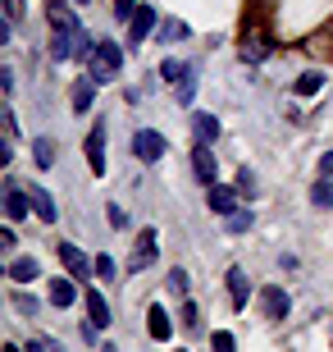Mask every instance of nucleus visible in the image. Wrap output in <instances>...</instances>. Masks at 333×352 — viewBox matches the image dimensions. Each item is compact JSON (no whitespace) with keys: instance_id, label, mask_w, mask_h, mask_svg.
I'll use <instances>...</instances> for the list:
<instances>
[{"instance_id":"6","label":"nucleus","mask_w":333,"mask_h":352,"mask_svg":"<svg viewBox=\"0 0 333 352\" xmlns=\"http://www.w3.org/2000/svg\"><path fill=\"white\" fill-rule=\"evenodd\" d=\"M260 311H265L269 320H283V316H288V293H283L279 284L260 288Z\"/></svg>"},{"instance_id":"7","label":"nucleus","mask_w":333,"mask_h":352,"mask_svg":"<svg viewBox=\"0 0 333 352\" xmlns=\"http://www.w3.org/2000/svg\"><path fill=\"white\" fill-rule=\"evenodd\" d=\"M87 165L91 174H105V124H96L87 133Z\"/></svg>"},{"instance_id":"20","label":"nucleus","mask_w":333,"mask_h":352,"mask_svg":"<svg viewBox=\"0 0 333 352\" xmlns=\"http://www.w3.org/2000/svg\"><path fill=\"white\" fill-rule=\"evenodd\" d=\"M32 156H37V165H41V170H46V165H55V142H51V138H37Z\"/></svg>"},{"instance_id":"21","label":"nucleus","mask_w":333,"mask_h":352,"mask_svg":"<svg viewBox=\"0 0 333 352\" xmlns=\"http://www.w3.org/2000/svg\"><path fill=\"white\" fill-rule=\"evenodd\" d=\"M310 201H315V206H333V179L315 183V188H310Z\"/></svg>"},{"instance_id":"35","label":"nucleus","mask_w":333,"mask_h":352,"mask_svg":"<svg viewBox=\"0 0 333 352\" xmlns=\"http://www.w3.org/2000/svg\"><path fill=\"white\" fill-rule=\"evenodd\" d=\"M78 5H82V0H78Z\"/></svg>"},{"instance_id":"34","label":"nucleus","mask_w":333,"mask_h":352,"mask_svg":"<svg viewBox=\"0 0 333 352\" xmlns=\"http://www.w3.org/2000/svg\"><path fill=\"white\" fill-rule=\"evenodd\" d=\"M5 352H19V348H14V343H5Z\"/></svg>"},{"instance_id":"18","label":"nucleus","mask_w":333,"mask_h":352,"mask_svg":"<svg viewBox=\"0 0 333 352\" xmlns=\"http://www.w3.org/2000/svg\"><path fill=\"white\" fill-rule=\"evenodd\" d=\"M32 210H37L46 224H55V201H51V192H46V188H37V192H32Z\"/></svg>"},{"instance_id":"24","label":"nucleus","mask_w":333,"mask_h":352,"mask_svg":"<svg viewBox=\"0 0 333 352\" xmlns=\"http://www.w3.org/2000/svg\"><path fill=\"white\" fill-rule=\"evenodd\" d=\"M179 37H187V23H179V19H169V23L160 28V41H179Z\"/></svg>"},{"instance_id":"3","label":"nucleus","mask_w":333,"mask_h":352,"mask_svg":"<svg viewBox=\"0 0 333 352\" xmlns=\"http://www.w3.org/2000/svg\"><path fill=\"white\" fill-rule=\"evenodd\" d=\"M60 261H65V270L73 274L78 284H82L87 274H96V265H91L87 256H82V248H73V243H60Z\"/></svg>"},{"instance_id":"5","label":"nucleus","mask_w":333,"mask_h":352,"mask_svg":"<svg viewBox=\"0 0 333 352\" xmlns=\"http://www.w3.org/2000/svg\"><path fill=\"white\" fill-rule=\"evenodd\" d=\"M151 32H155V10L151 5H137V14L128 19V41L137 46V41H146Z\"/></svg>"},{"instance_id":"33","label":"nucleus","mask_w":333,"mask_h":352,"mask_svg":"<svg viewBox=\"0 0 333 352\" xmlns=\"http://www.w3.org/2000/svg\"><path fill=\"white\" fill-rule=\"evenodd\" d=\"M27 352H46V348H41V343H37V339H32V343H27Z\"/></svg>"},{"instance_id":"22","label":"nucleus","mask_w":333,"mask_h":352,"mask_svg":"<svg viewBox=\"0 0 333 352\" xmlns=\"http://www.w3.org/2000/svg\"><path fill=\"white\" fill-rule=\"evenodd\" d=\"M242 55H246V60H265V55H269V41L265 37H246Z\"/></svg>"},{"instance_id":"30","label":"nucleus","mask_w":333,"mask_h":352,"mask_svg":"<svg viewBox=\"0 0 333 352\" xmlns=\"http://www.w3.org/2000/svg\"><path fill=\"white\" fill-rule=\"evenodd\" d=\"M14 302H19V311H23V316H32V311H37V302L27 298V293H14Z\"/></svg>"},{"instance_id":"10","label":"nucleus","mask_w":333,"mask_h":352,"mask_svg":"<svg viewBox=\"0 0 333 352\" xmlns=\"http://www.w3.org/2000/svg\"><path fill=\"white\" fill-rule=\"evenodd\" d=\"M46 298H51L55 307H73V302H78V279H73V274H69V279H55Z\"/></svg>"},{"instance_id":"32","label":"nucleus","mask_w":333,"mask_h":352,"mask_svg":"<svg viewBox=\"0 0 333 352\" xmlns=\"http://www.w3.org/2000/svg\"><path fill=\"white\" fill-rule=\"evenodd\" d=\"M320 179H333V151H329V156H320Z\"/></svg>"},{"instance_id":"15","label":"nucleus","mask_w":333,"mask_h":352,"mask_svg":"<svg viewBox=\"0 0 333 352\" xmlns=\"http://www.w3.org/2000/svg\"><path fill=\"white\" fill-rule=\"evenodd\" d=\"M37 256H19V261H10V279L14 284H32V279H37Z\"/></svg>"},{"instance_id":"12","label":"nucleus","mask_w":333,"mask_h":352,"mask_svg":"<svg viewBox=\"0 0 333 352\" xmlns=\"http://www.w3.org/2000/svg\"><path fill=\"white\" fill-rule=\"evenodd\" d=\"M229 293H233V307H238V311H242L246 302H251V284H246V274L238 270V265L229 270Z\"/></svg>"},{"instance_id":"17","label":"nucleus","mask_w":333,"mask_h":352,"mask_svg":"<svg viewBox=\"0 0 333 352\" xmlns=\"http://www.w3.org/2000/svg\"><path fill=\"white\" fill-rule=\"evenodd\" d=\"M146 325H151V339H169V311L165 307H151L146 311Z\"/></svg>"},{"instance_id":"26","label":"nucleus","mask_w":333,"mask_h":352,"mask_svg":"<svg viewBox=\"0 0 333 352\" xmlns=\"http://www.w3.org/2000/svg\"><path fill=\"white\" fill-rule=\"evenodd\" d=\"M210 348H215V352H238V348H233V334H229V329H219L215 339H210Z\"/></svg>"},{"instance_id":"4","label":"nucleus","mask_w":333,"mask_h":352,"mask_svg":"<svg viewBox=\"0 0 333 352\" xmlns=\"http://www.w3.org/2000/svg\"><path fill=\"white\" fill-rule=\"evenodd\" d=\"M192 174L205 183V188L219 179V165H215V156H210V142H196L192 146Z\"/></svg>"},{"instance_id":"8","label":"nucleus","mask_w":333,"mask_h":352,"mask_svg":"<svg viewBox=\"0 0 333 352\" xmlns=\"http://www.w3.org/2000/svg\"><path fill=\"white\" fill-rule=\"evenodd\" d=\"M205 201H210L215 215H233V210H238V192L224 188V183H210V197H205Z\"/></svg>"},{"instance_id":"27","label":"nucleus","mask_w":333,"mask_h":352,"mask_svg":"<svg viewBox=\"0 0 333 352\" xmlns=\"http://www.w3.org/2000/svg\"><path fill=\"white\" fill-rule=\"evenodd\" d=\"M96 279H115V261H110V256H96Z\"/></svg>"},{"instance_id":"25","label":"nucleus","mask_w":333,"mask_h":352,"mask_svg":"<svg viewBox=\"0 0 333 352\" xmlns=\"http://www.w3.org/2000/svg\"><path fill=\"white\" fill-rule=\"evenodd\" d=\"M160 74H165L169 82H179V78H187V69H183L179 60H165V65H160Z\"/></svg>"},{"instance_id":"31","label":"nucleus","mask_w":333,"mask_h":352,"mask_svg":"<svg viewBox=\"0 0 333 352\" xmlns=\"http://www.w3.org/2000/svg\"><path fill=\"white\" fill-rule=\"evenodd\" d=\"M5 14H10V23H19V19H23V0H10V10H5Z\"/></svg>"},{"instance_id":"1","label":"nucleus","mask_w":333,"mask_h":352,"mask_svg":"<svg viewBox=\"0 0 333 352\" xmlns=\"http://www.w3.org/2000/svg\"><path fill=\"white\" fill-rule=\"evenodd\" d=\"M119 65H124V51H119L115 41H96V51H91V78L96 82L110 78V74H119Z\"/></svg>"},{"instance_id":"13","label":"nucleus","mask_w":333,"mask_h":352,"mask_svg":"<svg viewBox=\"0 0 333 352\" xmlns=\"http://www.w3.org/2000/svg\"><path fill=\"white\" fill-rule=\"evenodd\" d=\"M192 129H196V142H219V119L215 115L196 110V115H192Z\"/></svg>"},{"instance_id":"29","label":"nucleus","mask_w":333,"mask_h":352,"mask_svg":"<svg viewBox=\"0 0 333 352\" xmlns=\"http://www.w3.org/2000/svg\"><path fill=\"white\" fill-rule=\"evenodd\" d=\"M238 188H242V197H251V188H256V174H251V170H238Z\"/></svg>"},{"instance_id":"23","label":"nucleus","mask_w":333,"mask_h":352,"mask_svg":"<svg viewBox=\"0 0 333 352\" xmlns=\"http://www.w3.org/2000/svg\"><path fill=\"white\" fill-rule=\"evenodd\" d=\"M224 220H229V234H246V229H251V210H233Z\"/></svg>"},{"instance_id":"16","label":"nucleus","mask_w":333,"mask_h":352,"mask_svg":"<svg viewBox=\"0 0 333 352\" xmlns=\"http://www.w3.org/2000/svg\"><path fill=\"white\" fill-rule=\"evenodd\" d=\"M91 96H96V78H91V74H82V78L73 82V110H87Z\"/></svg>"},{"instance_id":"9","label":"nucleus","mask_w":333,"mask_h":352,"mask_svg":"<svg viewBox=\"0 0 333 352\" xmlns=\"http://www.w3.org/2000/svg\"><path fill=\"white\" fill-rule=\"evenodd\" d=\"M82 302H87V320H91L96 329L110 325V302H105L101 293H96V288H87V293H82Z\"/></svg>"},{"instance_id":"2","label":"nucleus","mask_w":333,"mask_h":352,"mask_svg":"<svg viewBox=\"0 0 333 352\" xmlns=\"http://www.w3.org/2000/svg\"><path fill=\"white\" fill-rule=\"evenodd\" d=\"M133 156L146 160V165L160 160V156H165V138H160L155 129H137V133H133Z\"/></svg>"},{"instance_id":"19","label":"nucleus","mask_w":333,"mask_h":352,"mask_svg":"<svg viewBox=\"0 0 333 352\" xmlns=\"http://www.w3.org/2000/svg\"><path fill=\"white\" fill-rule=\"evenodd\" d=\"M320 82H324V74H315V69H306V74L297 78V96H315V91H320Z\"/></svg>"},{"instance_id":"14","label":"nucleus","mask_w":333,"mask_h":352,"mask_svg":"<svg viewBox=\"0 0 333 352\" xmlns=\"http://www.w3.org/2000/svg\"><path fill=\"white\" fill-rule=\"evenodd\" d=\"M155 261V229H141L137 238V256H133V270H146Z\"/></svg>"},{"instance_id":"11","label":"nucleus","mask_w":333,"mask_h":352,"mask_svg":"<svg viewBox=\"0 0 333 352\" xmlns=\"http://www.w3.org/2000/svg\"><path fill=\"white\" fill-rule=\"evenodd\" d=\"M27 206H32V197H23V188H5V215H10V220H23L27 215Z\"/></svg>"},{"instance_id":"28","label":"nucleus","mask_w":333,"mask_h":352,"mask_svg":"<svg viewBox=\"0 0 333 352\" xmlns=\"http://www.w3.org/2000/svg\"><path fill=\"white\" fill-rule=\"evenodd\" d=\"M137 14V0H115V19H133Z\"/></svg>"}]
</instances>
